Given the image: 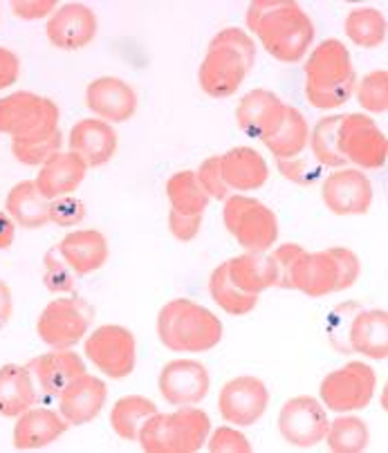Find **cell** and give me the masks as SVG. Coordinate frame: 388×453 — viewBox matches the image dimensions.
Returning <instances> with one entry per match:
<instances>
[{"label":"cell","instance_id":"cell-29","mask_svg":"<svg viewBox=\"0 0 388 453\" xmlns=\"http://www.w3.org/2000/svg\"><path fill=\"white\" fill-rule=\"evenodd\" d=\"M227 274L231 283L247 295H260L265 289L276 288V263L272 254H256V251H244L243 256H236L227 261Z\"/></svg>","mask_w":388,"mask_h":453},{"label":"cell","instance_id":"cell-37","mask_svg":"<svg viewBox=\"0 0 388 453\" xmlns=\"http://www.w3.org/2000/svg\"><path fill=\"white\" fill-rule=\"evenodd\" d=\"M341 115H328L316 121L310 131V155L323 166V169H344L345 159L341 157L339 144H337V131H339Z\"/></svg>","mask_w":388,"mask_h":453},{"label":"cell","instance_id":"cell-16","mask_svg":"<svg viewBox=\"0 0 388 453\" xmlns=\"http://www.w3.org/2000/svg\"><path fill=\"white\" fill-rule=\"evenodd\" d=\"M86 106L97 119L105 124H121L137 111V92L124 79L99 77L88 83Z\"/></svg>","mask_w":388,"mask_h":453},{"label":"cell","instance_id":"cell-2","mask_svg":"<svg viewBox=\"0 0 388 453\" xmlns=\"http://www.w3.org/2000/svg\"><path fill=\"white\" fill-rule=\"evenodd\" d=\"M306 99L316 111H335L355 95L357 74L348 48L339 39L316 45L306 61Z\"/></svg>","mask_w":388,"mask_h":453},{"label":"cell","instance_id":"cell-17","mask_svg":"<svg viewBox=\"0 0 388 453\" xmlns=\"http://www.w3.org/2000/svg\"><path fill=\"white\" fill-rule=\"evenodd\" d=\"M108 400L105 381L83 372L58 393V413L70 426H83L101 413Z\"/></svg>","mask_w":388,"mask_h":453},{"label":"cell","instance_id":"cell-23","mask_svg":"<svg viewBox=\"0 0 388 453\" xmlns=\"http://www.w3.org/2000/svg\"><path fill=\"white\" fill-rule=\"evenodd\" d=\"M285 104L272 90L256 88L247 92L236 106V124L247 137L263 140L283 115Z\"/></svg>","mask_w":388,"mask_h":453},{"label":"cell","instance_id":"cell-25","mask_svg":"<svg viewBox=\"0 0 388 453\" xmlns=\"http://www.w3.org/2000/svg\"><path fill=\"white\" fill-rule=\"evenodd\" d=\"M70 429L61 413L52 409H27L19 415L14 426V447L20 451H34L57 442Z\"/></svg>","mask_w":388,"mask_h":453},{"label":"cell","instance_id":"cell-34","mask_svg":"<svg viewBox=\"0 0 388 453\" xmlns=\"http://www.w3.org/2000/svg\"><path fill=\"white\" fill-rule=\"evenodd\" d=\"M344 32L360 48H379L386 41V19L375 7H355L345 16Z\"/></svg>","mask_w":388,"mask_h":453},{"label":"cell","instance_id":"cell-21","mask_svg":"<svg viewBox=\"0 0 388 453\" xmlns=\"http://www.w3.org/2000/svg\"><path fill=\"white\" fill-rule=\"evenodd\" d=\"M67 144L86 162L88 169H99L117 153V133L101 119H81L73 126Z\"/></svg>","mask_w":388,"mask_h":453},{"label":"cell","instance_id":"cell-39","mask_svg":"<svg viewBox=\"0 0 388 453\" xmlns=\"http://www.w3.org/2000/svg\"><path fill=\"white\" fill-rule=\"evenodd\" d=\"M43 283L52 295H73L77 289V274L70 270L57 250L43 256Z\"/></svg>","mask_w":388,"mask_h":453},{"label":"cell","instance_id":"cell-50","mask_svg":"<svg viewBox=\"0 0 388 453\" xmlns=\"http://www.w3.org/2000/svg\"><path fill=\"white\" fill-rule=\"evenodd\" d=\"M20 77V58L12 50L0 48V90L14 86Z\"/></svg>","mask_w":388,"mask_h":453},{"label":"cell","instance_id":"cell-12","mask_svg":"<svg viewBox=\"0 0 388 453\" xmlns=\"http://www.w3.org/2000/svg\"><path fill=\"white\" fill-rule=\"evenodd\" d=\"M269 406V391L263 380L252 375L234 377L221 388L218 411L227 425L238 429L256 425Z\"/></svg>","mask_w":388,"mask_h":453},{"label":"cell","instance_id":"cell-47","mask_svg":"<svg viewBox=\"0 0 388 453\" xmlns=\"http://www.w3.org/2000/svg\"><path fill=\"white\" fill-rule=\"evenodd\" d=\"M303 247L297 242H285V245H278L272 251V258L276 263V288L281 289H292V270L294 263L299 261V256L303 254Z\"/></svg>","mask_w":388,"mask_h":453},{"label":"cell","instance_id":"cell-27","mask_svg":"<svg viewBox=\"0 0 388 453\" xmlns=\"http://www.w3.org/2000/svg\"><path fill=\"white\" fill-rule=\"evenodd\" d=\"M348 348L361 357L382 362L388 357V314L386 310H361L348 328Z\"/></svg>","mask_w":388,"mask_h":453},{"label":"cell","instance_id":"cell-42","mask_svg":"<svg viewBox=\"0 0 388 453\" xmlns=\"http://www.w3.org/2000/svg\"><path fill=\"white\" fill-rule=\"evenodd\" d=\"M209 48H225L231 50V52L238 54L243 58L244 68L254 70V63H256V43L244 29L238 27H225L222 32H218L213 39H211Z\"/></svg>","mask_w":388,"mask_h":453},{"label":"cell","instance_id":"cell-18","mask_svg":"<svg viewBox=\"0 0 388 453\" xmlns=\"http://www.w3.org/2000/svg\"><path fill=\"white\" fill-rule=\"evenodd\" d=\"M247 74L250 70L244 68L243 58L236 52L225 48H206L198 70V83L213 99H227L236 95Z\"/></svg>","mask_w":388,"mask_h":453},{"label":"cell","instance_id":"cell-32","mask_svg":"<svg viewBox=\"0 0 388 453\" xmlns=\"http://www.w3.org/2000/svg\"><path fill=\"white\" fill-rule=\"evenodd\" d=\"M153 413H158L153 400L144 395H124L113 404L111 426L121 440L137 442L139 429Z\"/></svg>","mask_w":388,"mask_h":453},{"label":"cell","instance_id":"cell-5","mask_svg":"<svg viewBox=\"0 0 388 453\" xmlns=\"http://www.w3.org/2000/svg\"><path fill=\"white\" fill-rule=\"evenodd\" d=\"M58 131V106L48 96L29 90L0 99V133L12 142H32Z\"/></svg>","mask_w":388,"mask_h":453},{"label":"cell","instance_id":"cell-48","mask_svg":"<svg viewBox=\"0 0 388 453\" xmlns=\"http://www.w3.org/2000/svg\"><path fill=\"white\" fill-rule=\"evenodd\" d=\"M168 229L173 238L180 242H191L202 229V216H187V213L168 211Z\"/></svg>","mask_w":388,"mask_h":453},{"label":"cell","instance_id":"cell-20","mask_svg":"<svg viewBox=\"0 0 388 453\" xmlns=\"http://www.w3.org/2000/svg\"><path fill=\"white\" fill-rule=\"evenodd\" d=\"M58 256L77 276H88L108 263L111 247L99 229H74L57 245Z\"/></svg>","mask_w":388,"mask_h":453},{"label":"cell","instance_id":"cell-4","mask_svg":"<svg viewBox=\"0 0 388 453\" xmlns=\"http://www.w3.org/2000/svg\"><path fill=\"white\" fill-rule=\"evenodd\" d=\"M211 434V419L198 406H178L173 413H153L139 429L146 453H198Z\"/></svg>","mask_w":388,"mask_h":453},{"label":"cell","instance_id":"cell-51","mask_svg":"<svg viewBox=\"0 0 388 453\" xmlns=\"http://www.w3.org/2000/svg\"><path fill=\"white\" fill-rule=\"evenodd\" d=\"M12 312H14V299H12V289L5 280L0 279V330L10 323Z\"/></svg>","mask_w":388,"mask_h":453},{"label":"cell","instance_id":"cell-26","mask_svg":"<svg viewBox=\"0 0 388 453\" xmlns=\"http://www.w3.org/2000/svg\"><path fill=\"white\" fill-rule=\"evenodd\" d=\"M222 178L229 191H256L269 178V166L263 155L252 146H236L221 155Z\"/></svg>","mask_w":388,"mask_h":453},{"label":"cell","instance_id":"cell-36","mask_svg":"<svg viewBox=\"0 0 388 453\" xmlns=\"http://www.w3.org/2000/svg\"><path fill=\"white\" fill-rule=\"evenodd\" d=\"M332 453H361L370 442V431L366 422L355 415L339 413V418L328 425L326 440Z\"/></svg>","mask_w":388,"mask_h":453},{"label":"cell","instance_id":"cell-43","mask_svg":"<svg viewBox=\"0 0 388 453\" xmlns=\"http://www.w3.org/2000/svg\"><path fill=\"white\" fill-rule=\"evenodd\" d=\"M196 180L202 187V191L209 196V200H227L231 196L225 178H222L221 155H211V157H206L200 165V169L196 171Z\"/></svg>","mask_w":388,"mask_h":453},{"label":"cell","instance_id":"cell-13","mask_svg":"<svg viewBox=\"0 0 388 453\" xmlns=\"http://www.w3.org/2000/svg\"><path fill=\"white\" fill-rule=\"evenodd\" d=\"M158 388L171 406H198L211 388V377L205 364L196 359H173L159 371Z\"/></svg>","mask_w":388,"mask_h":453},{"label":"cell","instance_id":"cell-41","mask_svg":"<svg viewBox=\"0 0 388 453\" xmlns=\"http://www.w3.org/2000/svg\"><path fill=\"white\" fill-rule=\"evenodd\" d=\"M276 166L285 180L299 187H314L323 178V166L312 155H299L292 159H276Z\"/></svg>","mask_w":388,"mask_h":453},{"label":"cell","instance_id":"cell-1","mask_svg":"<svg viewBox=\"0 0 388 453\" xmlns=\"http://www.w3.org/2000/svg\"><path fill=\"white\" fill-rule=\"evenodd\" d=\"M244 20L268 54L281 63L303 61L314 41V25L294 0H254Z\"/></svg>","mask_w":388,"mask_h":453},{"label":"cell","instance_id":"cell-33","mask_svg":"<svg viewBox=\"0 0 388 453\" xmlns=\"http://www.w3.org/2000/svg\"><path fill=\"white\" fill-rule=\"evenodd\" d=\"M209 295L213 303L231 317H244V314L254 312L259 305V295H247L231 283L229 274H227V261L211 272Z\"/></svg>","mask_w":388,"mask_h":453},{"label":"cell","instance_id":"cell-52","mask_svg":"<svg viewBox=\"0 0 388 453\" xmlns=\"http://www.w3.org/2000/svg\"><path fill=\"white\" fill-rule=\"evenodd\" d=\"M16 236V222L0 211V250H10Z\"/></svg>","mask_w":388,"mask_h":453},{"label":"cell","instance_id":"cell-30","mask_svg":"<svg viewBox=\"0 0 388 453\" xmlns=\"http://www.w3.org/2000/svg\"><path fill=\"white\" fill-rule=\"evenodd\" d=\"M36 404V388L32 371L20 364H5L0 368V415L19 418Z\"/></svg>","mask_w":388,"mask_h":453},{"label":"cell","instance_id":"cell-22","mask_svg":"<svg viewBox=\"0 0 388 453\" xmlns=\"http://www.w3.org/2000/svg\"><path fill=\"white\" fill-rule=\"evenodd\" d=\"M339 283V272L332 258L330 250L323 251H303L292 270V289H299L310 299H322V296L337 292Z\"/></svg>","mask_w":388,"mask_h":453},{"label":"cell","instance_id":"cell-14","mask_svg":"<svg viewBox=\"0 0 388 453\" xmlns=\"http://www.w3.org/2000/svg\"><path fill=\"white\" fill-rule=\"evenodd\" d=\"M322 200L335 216H364L373 204V184L360 169H335L323 180Z\"/></svg>","mask_w":388,"mask_h":453},{"label":"cell","instance_id":"cell-15","mask_svg":"<svg viewBox=\"0 0 388 453\" xmlns=\"http://www.w3.org/2000/svg\"><path fill=\"white\" fill-rule=\"evenodd\" d=\"M97 14L88 5L81 3H67V5L57 7L48 20L45 35L48 41L58 50H83L90 45L97 36Z\"/></svg>","mask_w":388,"mask_h":453},{"label":"cell","instance_id":"cell-19","mask_svg":"<svg viewBox=\"0 0 388 453\" xmlns=\"http://www.w3.org/2000/svg\"><path fill=\"white\" fill-rule=\"evenodd\" d=\"M86 173V162L77 153H73V150H67V153L58 150V153L50 155L41 165L34 184H36L41 196L48 203H52V200L63 198V196H73L79 188V184L83 182Z\"/></svg>","mask_w":388,"mask_h":453},{"label":"cell","instance_id":"cell-45","mask_svg":"<svg viewBox=\"0 0 388 453\" xmlns=\"http://www.w3.org/2000/svg\"><path fill=\"white\" fill-rule=\"evenodd\" d=\"M330 254L337 263V272H339V283H337V292L353 288L361 274L360 256L348 247H330Z\"/></svg>","mask_w":388,"mask_h":453},{"label":"cell","instance_id":"cell-31","mask_svg":"<svg viewBox=\"0 0 388 453\" xmlns=\"http://www.w3.org/2000/svg\"><path fill=\"white\" fill-rule=\"evenodd\" d=\"M7 216L25 229H41L50 222V203L43 198L32 180L12 187L5 200Z\"/></svg>","mask_w":388,"mask_h":453},{"label":"cell","instance_id":"cell-7","mask_svg":"<svg viewBox=\"0 0 388 453\" xmlns=\"http://www.w3.org/2000/svg\"><path fill=\"white\" fill-rule=\"evenodd\" d=\"M337 144L345 165L350 162L360 171H379L386 165L388 140L369 115L361 112L341 115Z\"/></svg>","mask_w":388,"mask_h":453},{"label":"cell","instance_id":"cell-46","mask_svg":"<svg viewBox=\"0 0 388 453\" xmlns=\"http://www.w3.org/2000/svg\"><path fill=\"white\" fill-rule=\"evenodd\" d=\"M86 218V204L74 196H63L50 203V222L57 226H77Z\"/></svg>","mask_w":388,"mask_h":453},{"label":"cell","instance_id":"cell-49","mask_svg":"<svg viewBox=\"0 0 388 453\" xmlns=\"http://www.w3.org/2000/svg\"><path fill=\"white\" fill-rule=\"evenodd\" d=\"M57 0H20V3H12V10L19 19L23 20H39L45 16H52L57 12Z\"/></svg>","mask_w":388,"mask_h":453},{"label":"cell","instance_id":"cell-8","mask_svg":"<svg viewBox=\"0 0 388 453\" xmlns=\"http://www.w3.org/2000/svg\"><path fill=\"white\" fill-rule=\"evenodd\" d=\"M375 386H377V377L369 364L348 362L323 377L319 386V400L335 413L361 411L373 400Z\"/></svg>","mask_w":388,"mask_h":453},{"label":"cell","instance_id":"cell-11","mask_svg":"<svg viewBox=\"0 0 388 453\" xmlns=\"http://www.w3.org/2000/svg\"><path fill=\"white\" fill-rule=\"evenodd\" d=\"M326 406L322 400L310 395H297L288 400L278 413V431L292 447L310 449L326 440L328 419Z\"/></svg>","mask_w":388,"mask_h":453},{"label":"cell","instance_id":"cell-3","mask_svg":"<svg viewBox=\"0 0 388 453\" xmlns=\"http://www.w3.org/2000/svg\"><path fill=\"white\" fill-rule=\"evenodd\" d=\"M158 337L173 352H209L222 342V321L191 299H173L158 314Z\"/></svg>","mask_w":388,"mask_h":453},{"label":"cell","instance_id":"cell-35","mask_svg":"<svg viewBox=\"0 0 388 453\" xmlns=\"http://www.w3.org/2000/svg\"><path fill=\"white\" fill-rule=\"evenodd\" d=\"M167 198L173 211L202 216L209 207V196L196 180V171H178L167 180Z\"/></svg>","mask_w":388,"mask_h":453},{"label":"cell","instance_id":"cell-24","mask_svg":"<svg viewBox=\"0 0 388 453\" xmlns=\"http://www.w3.org/2000/svg\"><path fill=\"white\" fill-rule=\"evenodd\" d=\"M27 368L34 372L43 393L58 397V393L70 381L86 372V362L73 348H66V350H54L52 348V352H45L41 357L32 359Z\"/></svg>","mask_w":388,"mask_h":453},{"label":"cell","instance_id":"cell-38","mask_svg":"<svg viewBox=\"0 0 388 453\" xmlns=\"http://www.w3.org/2000/svg\"><path fill=\"white\" fill-rule=\"evenodd\" d=\"M357 102L364 111L384 115L388 111V73L386 70H373L357 79L355 86Z\"/></svg>","mask_w":388,"mask_h":453},{"label":"cell","instance_id":"cell-44","mask_svg":"<svg viewBox=\"0 0 388 453\" xmlns=\"http://www.w3.org/2000/svg\"><path fill=\"white\" fill-rule=\"evenodd\" d=\"M206 449L211 453H252V442L244 434H240L238 426H218L213 434L206 438Z\"/></svg>","mask_w":388,"mask_h":453},{"label":"cell","instance_id":"cell-28","mask_svg":"<svg viewBox=\"0 0 388 453\" xmlns=\"http://www.w3.org/2000/svg\"><path fill=\"white\" fill-rule=\"evenodd\" d=\"M260 142L274 155V159L299 157L306 153L307 142H310V126L301 111L285 104L281 119Z\"/></svg>","mask_w":388,"mask_h":453},{"label":"cell","instance_id":"cell-6","mask_svg":"<svg viewBox=\"0 0 388 453\" xmlns=\"http://www.w3.org/2000/svg\"><path fill=\"white\" fill-rule=\"evenodd\" d=\"M222 203H225L222 220H225L227 232L238 241L244 251L265 254L272 250V245H276L278 218L268 204L243 193H234Z\"/></svg>","mask_w":388,"mask_h":453},{"label":"cell","instance_id":"cell-9","mask_svg":"<svg viewBox=\"0 0 388 453\" xmlns=\"http://www.w3.org/2000/svg\"><path fill=\"white\" fill-rule=\"evenodd\" d=\"M83 352L92 366L111 380H124L135 371V364H137L135 334L117 323H105L92 330L88 334Z\"/></svg>","mask_w":388,"mask_h":453},{"label":"cell","instance_id":"cell-10","mask_svg":"<svg viewBox=\"0 0 388 453\" xmlns=\"http://www.w3.org/2000/svg\"><path fill=\"white\" fill-rule=\"evenodd\" d=\"M95 310L83 299H54L41 312L36 333L54 350L74 348L90 333Z\"/></svg>","mask_w":388,"mask_h":453},{"label":"cell","instance_id":"cell-40","mask_svg":"<svg viewBox=\"0 0 388 453\" xmlns=\"http://www.w3.org/2000/svg\"><path fill=\"white\" fill-rule=\"evenodd\" d=\"M63 144L61 131H57L50 137H41V140L32 142H12V153L25 166H41L50 155L58 153Z\"/></svg>","mask_w":388,"mask_h":453}]
</instances>
